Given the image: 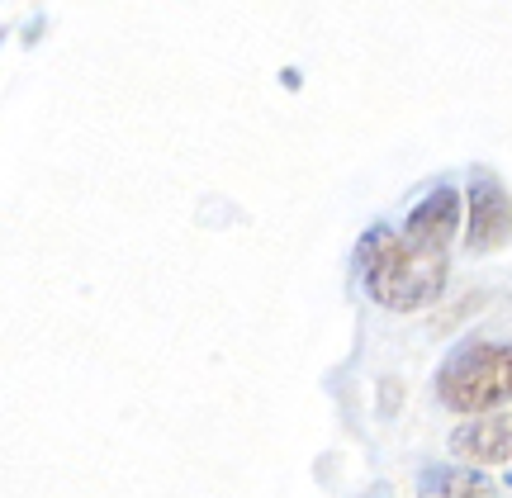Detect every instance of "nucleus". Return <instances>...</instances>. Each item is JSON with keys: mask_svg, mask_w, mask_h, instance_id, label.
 Segmentation results:
<instances>
[{"mask_svg": "<svg viewBox=\"0 0 512 498\" xmlns=\"http://www.w3.org/2000/svg\"><path fill=\"white\" fill-rule=\"evenodd\" d=\"M437 399L456 413H498L512 404V342H470L437 375Z\"/></svg>", "mask_w": 512, "mask_h": 498, "instance_id": "obj_2", "label": "nucleus"}, {"mask_svg": "<svg viewBox=\"0 0 512 498\" xmlns=\"http://www.w3.org/2000/svg\"><path fill=\"white\" fill-rule=\"evenodd\" d=\"M451 456L470 465H503L512 461V413H484L451 432Z\"/></svg>", "mask_w": 512, "mask_h": 498, "instance_id": "obj_4", "label": "nucleus"}, {"mask_svg": "<svg viewBox=\"0 0 512 498\" xmlns=\"http://www.w3.org/2000/svg\"><path fill=\"white\" fill-rule=\"evenodd\" d=\"M418 498H494V484L479 470H460V465H427L418 480Z\"/></svg>", "mask_w": 512, "mask_h": 498, "instance_id": "obj_5", "label": "nucleus"}, {"mask_svg": "<svg viewBox=\"0 0 512 498\" xmlns=\"http://www.w3.org/2000/svg\"><path fill=\"white\" fill-rule=\"evenodd\" d=\"M361 285L380 309L394 314H413L437 304L446 290V266H451V247L413 233V228H370L361 238Z\"/></svg>", "mask_w": 512, "mask_h": 498, "instance_id": "obj_1", "label": "nucleus"}, {"mask_svg": "<svg viewBox=\"0 0 512 498\" xmlns=\"http://www.w3.org/2000/svg\"><path fill=\"white\" fill-rule=\"evenodd\" d=\"M512 242V195L498 176H475L465 195V247L484 257Z\"/></svg>", "mask_w": 512, "mask_h": 498, "instance_id": "obj_3", "label": "nucleus"}]
</instances>
